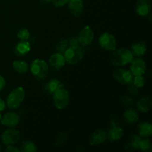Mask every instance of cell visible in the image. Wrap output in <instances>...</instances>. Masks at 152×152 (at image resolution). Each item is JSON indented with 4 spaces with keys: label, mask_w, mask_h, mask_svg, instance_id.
I'll return each mask as SVG.
<instances>
[{
    "label": "cell",
    "mask_w": 152,
    "mask_h": 152,
    "mask_svg": "<svg viewBox=\"0 0 152 152\" xmlns=\"http://www.w3.org/2000/svg\"><path fill=\"white\" fill-rule=\"evenodd\" d=\"M134 59L132 51L127 48L115 49L110 56V62L115 66H124L131 63Z\"/></svg>",
    "instance_id": "cell-1"
},
{
    "label": "cell",
    "mask_w": 152,
    "mask_h": 152,
    "mask_svg": "<svg viewBox=\"0 0 152 152\" xmlns=\"http://www.w3.org/2000/svg\"><path fill=\"white\" fill-rule=\"evenodd\" d=\"M85 49L83 46H70L64 53L65 62L70 65H76L78 64L85 56Z\"/></svg>",
    "instance_id": "cell-2"
},
{
    "label": "cell",
    "mask_w": 152,
    "mask_h": 152,
    "mask_svg": "<svg viewBox=\"0 0 152 152\" xmlns=\"http://www.w3.org/2000/svg\"><path fill=\"white\" fill-rule=\"evenodd\" d=\"M48 70V65L43 59H34L31 65V73L38 81H42L47 77Z\"/></svg>",
    "instance_id": "cell-3"
},
{
    "label": "cell",
    "mask_w": 152,
    "mask_h": 152,
    "mask_svg": "<svg viewBox=\"0 0 152 152\" xmlns=\"http://www.w3.org/2000/svg\"><path fill=\"white\" fill-rule=\"evenodd\" d=\"M25 91L23 88L17 87L13 89L7 98V105L10 109L15 110L19 108L23 102Z\"/></svg>",
    "instance_id": "cell-4"
},
{
    "label": "cell",
    "mask_w": 152,
    "mask_h": 152,
    "mask_svg": "<svg viewBox=\"0 0 152 152\" xmlns=\"http://www.w3.org/2000/svg\"><path fill=\"white\" fill-rule=\"evenodd\" d=\"M53 101L54 106L57 109H64L66 108L70 102V94L68 90L60 88L56 91L53 94Z\"/></svg>",
    "instance_id": "cell-5"
},
{
    "label": "cell",
    "mask_w": 152,
    "mask_h": 152,
    "mask_svg": "<svg viewBox=\"0 0 152 152\" xmlns=\"http://www.w3.org/2000/svg\"><path fill=\"white\" fill-rule=\"evenodd\" d=\"M99 46L102 49L108 51H113L117 49V42L114 35L108 32L103 33L98 39Z\"/></svg>",
    "instance_id": "cell-6"
},
{
    "label": "cell",
    "mask_w": 152,
    "mask_h": 152,
    "mask_svg": "<svg viewBox=\"0 0 152 152\" xmlns=\"http://www.w3.org/2000/svg\"><path fill=\"white\" fill-rule=\"evenodd\" d=\"M113 77L114 80L121 84L128 86L132 83L134 79V75L131 71L123 69V68H117L113 72Z\"/></svg>",
    "instance_id": "cell-7"
},
{
    "label": "cell",
    "mask_w": 152,
    "mask_h": 152,
    "mask_svg": "<svg viewBox=\"0 0 152 152\" xmlns=\"http://www.w3.org/2000/svg\"><path fill=\"white\" fill-rule=\"evenodd\" d=\"M19 138H20L19 131L13 128L4 131L1 137V141L5 145H14L19 141Z\"/></svg>",
    "instance_id": "cell-8"
},
{
    "label": "cell",
    "mask_w": 152,
    "mask_h": 152,
    "mask_svg": "<svg viewBox=\"0 0 152 152\" xmlns=\"http://www.w3.org/2000/svg\"><path fill=\"white\" fill-rule=\"evenodd\" d=\"M65 59L64 55L56 52L50 56L48 65V68H50V71L56 72L62 69L65 66Z\"/></svg>",
    "instance_id": "cell-9"
},
{
    "label": "cell",
    "mask_w": 152,
    "mask_h": 152,
    "mask_svg": "<svg viewBox=\"0 0 152 152\" xmlns=\"http://www.w3.org/2000/svg\"><path fill=\"white\" fill-rule=\"evenodd\" d=\"M77 37H78L80 45L83 46V47H86V46L91 45L94 38V32L91 27L88 25H86L80 31Z\"/></svg>",
    "instance_id": "cell-10"
},
{
    "label": "cell",
    "mask_w": 152,
    "mask_h": 152,
    "mask_svg": "<svg viewBox=\"0 0 152 152\" xmlns=\"http://www.w3.org/2000/svg\"><path fill=\"white\" fill-rule=\"evenodd\" d=\"M1 124L9 128H13L19 124L20 121V117L15 111H8L5 113L1 118Z\"/></svg>",
    "instance_id": "cell-11"
},
{
    "label": "cell",
    "mask_w": 152,
    "mask_h": 152,
    "mask_svg": "<svg viewBox=\"0 0 152 152\" xmlns=\"http://www.w3.org/2000/svg\"><path fill=\"white\" fill-rule=\"evenodd\" d=\"M107 139H108V137H107L106 132L102 129H98L95 130L90 136L89 142L93 146H96V145L103 143L106 141Z\"/></svg>",
    "instance_id": "cell-12"
},
{
    "label": "cell",
    "mask_w": 152,
    "mask_h": 152,
    "mask_svg": "<svg viewBox=\"0 0 152 152\" xmlns=\"http://www.w3.org/2000/svg\"><path fill=\"white\" fill-rule=\"evenodd\" d=\"M131 63L132 65L130 66V71L134 76L143 75L146 71V63L142 59H139V58L135 59H134V60Z\"/></svg>",
    "instance_id": "cell-13"
},
{
    "label": "cell",
    "mask_w": 152,
    "mask_h": 152,
    "mask_svg": "<svg viewBox=\"0 0 152 152\" xmlns=\"http://www.w3.org/2000/svg\"><path fill=\"white\" fill-rule=\"evenodd\" d=\"M68 7L70 13L76 17L81 16L84 10V4L83 0H69Z\"/></svg>",
    "instance_id": "cell-14"
},
{
    "label": "cell",
    "mask_w": 152,
    "mask_h": 152,
    "mask_svg": "<svg viewBox=\"0 0 152 152\" xmlns=\"http://www.w3.org/2000/svg\"><path fill=\"white\" fill-rule=\"evenodd\" d=\"M135 10L139 16H147L151 11V0H137Z\"/></svg>",
    "instance_id": "cell-15"
},
{
    "label": "cell",
    "mask_w": 152,
    "mask_h": 152,
    "mask_svg": "<svg viewBox=\"0 0 152 152\" xmlns=\"http://www.w3.org/2000/svg\"><path fill=\"white\" fill-rule=\"evenodd\" d=\"M64 85L57 79H51L43 87V91L48 95H53L56 91L62 88Z\"/></svg>",
    "instance_id": "cell-16"
},
{
    "label": "cell",
    "mask_w": 152,
    "mask_h": 152,
    "mask_svg": "<svg viewBox=\"0 0 152 152\" xmlns=\"http://www.w3.org/2000/svg\"><path fill=\"white\" fill-rule=\"evenodd\" d=\"M123 118L126 124L134 125L139 120V114L135 109L129 108L123 113Z\"/></svg>",
    "instance_id": "cell-17"
},
{
    "label": "cell",
    "mask_w": 152,
    "mask_h": 152,
    "mask_svg": "<svg viewBox=\"0 0 152 152\" xmlns=\"http://www.w3.org/2000/svg\"><path fill=\"white\" fill-rule=\"evenodd\" d=\"M123 136V129L120 126H110V129L107 133L108 139L111 142H115L121 139Z\"/></svg>",
    "instance_id": "cell-18"
},
{
    "label": "cell",
    "mask_w": 152,
    "mask_h": 152,
    "mask_svg": "<svg viewBox=\"0 0 152 152\" xmlns=\"http://www.w3.org/2000/svg\"><path fill=\"white\" fill-rule=\"evenodd\" d=\"M152 106V101L148 96H142L137 102V108L140 112L147 113Z\"/></svg>",
    "instance_id": "cell-19"
},
{
    "label": "cell",
    "mask_w": 152,
    "mask_h": 152,
    "mask_svg": "<svg viewBox=\"0 0 152 152\" xmlns=\"http://www.w3.org/2000/svg\"><path fill=\"white\" fill-rule=\"evenodd\" d=\"M147 50V45L144 42H137L132 45V53L134 56L140 57L143 56Z\"/></svg>",
    "instance_id": "cell-20"
},
{
    "label": "cell",
    "mask_w": 152,
    "mask_h": 152,
    "mask_svg": "<svg viewBox=\"0 0 152 152\" xmlns=\"http://www.w3.org/2000/svg\"><path fill=\"white\" fill-rule=\"evenodd\" d=\"M137 131L142 137H150L152 134V125L148 122H142L138 124Z\"/></svg>",
    "instance_id": "cell-21"
},
{
    "label": "cell",
    "mask_w": 152,
    "mask_h": 152,
    "mask_svg": "<svg viewBox=\"0 0 152 152\" xmlns=\"http://www.w3.org/2000/svg\"><path fill=\"white\" fill-rule=\"evenodd\" d=\"M31 46L29 42L28 41H21L20 42L17 43L15 46L14 53L17 56H24L31 51Z\"/></svg>",
    "instance_id": "cell-22"
},
{
    "label": "cell",
    "mask_w": 152,
    "mask_h": 152,
    "mask_svg": "<svg viewBox=\"0 0 152 152\" xmlns=\"http://www.w3.org/2000/svg\"><path fill=\"white\" fill-rule=\"evenodd\" d=\"M141 140H142V137L140 136L139 134H133L130 137L129 142L125 145V148L129 151L139 149V144Z\"/></svg>",
    "instance_id": "cell-23"
},
{
    "label": "cell",
    "mask_w": 152,
    "mask_h": 152,
    "mask_svg": "<svg viewBox=\"0 0 152 152\" xmlns=\"http://www.w3.org/2000/svg\"><path fill=\"white\" fill-rule=\"evenodd\" d=\"M13 68L16 72L19 74H25L28 71V65L25 61L16 60L13 62Z\"/></svg>",
    "instance_id": "cell-24"
},
{
    "label": "cell",
    "mask_w": 152,
    "mask_h": 152,
    "mask_svg": "<svg viewBox=\"0 0 152 152\" xmlns=\"http://www.w3.org/2000/svg\"><path fill=\"white\" fill-rule=\"evenodd\" d=\"M37 151L35 143L31 140H25L21 143L20 151L22 152H34Z\"/></svg>",
    "instance_id": "cell-25"
},
{
    "label": "cell",
    "mask_w": 152,
    "mask_h": 152,
    "mask_svg": "<svg viewBox=\"0 0 152 152\" xmlns=\"http://www.w3.org/2000/svg\"><path fill=\"white\" fill-rule=\"evenodd\" d=\"M70 47L69 41H68V39L67 38H62L59 40L57 42L56 46V52L58 53H60L62 54H64V53L65 52V50Z\"/></svg>",
    "instance_id": "cell-26"
},
{
    "label": "cell",
    "mask_w": 152,
    "mask_h": 152,
    "mask_svg": "<svg viewBox=\"0 0 152 152\" xmlns=\"http://www.w3.org/2000/svg\"><path fill=\"white\" fill-rule=\"evenodd\" d=\"M139 149L142 151H151L152 150V143L149 139L146 137V139H142L139 144Z\"/></svg>",
    "instance_id": "cell-27"
},
{
    "label": "cell",
    "mask_w": 152,
    "mask_h": 152,
    "mask_svg": "<svg viewBox=\"0 0 152 152\" xmlns=\"http://www.w3.org/2000/svg\"><path fill=\"white\" fill-rule=\"evenodd\" d=\"M120 103L122 105L126 107V108H129L132 107L134 105V99L131 96L129 95H123L120 97Z\"/></svg>",
    "instance_id": "cell-28"
},
{
    "label": "cell",
    "mask_w": 152,
    "mask_h": 152,
    "mask_svg": "<svg viewBox=\"0 0 152 152\" xmlns=\"http://www.w3.org/2000/svg\"><path fill=\"white\" fill-rule=\"evenodd\" d=\"M31 34L30 31L27 28H21L17 33V37L21 41H28L30 39Z\"/></svg>",
    "instance_id": "cell-29"
},
{
    "label": "cell",
    "mask_w": 152,
    "mask_h": 152,
    "mask_svg": "<svg viewBox=\"0 0 152 152\" xmlns=\"http://www.w3.org/2000/svg\"><path fill=\"white\" fill-rule=\"evenodd\" d=\"M132 84L134 85L137 88H142L145 84V77H142V75L139 76H134L133 81H132Z\"/></svg>",
    "instance_id": "cell-30"
},
{
    "label": "cell",
    "mask_w": 152,
    "mask_h": 152,
    "mask_svg": "<svg viewBox=\"0 0 152 152\" xmlns=\"http://www.w3.org/2000/svg\"><path fill=\"white\" fill-rule=\"evenodd\" d=\"M67 137H68V134H67L66 132H62L58 134L56 140H55V145L56 147H59L60 145H62L65 142V141L66 140Z\"/></svg>",
    "instance_id": "cell-31"
},
{
    "label": "cell",
    "mask_w": 152,
    "mask_h": 152,
    "mask_svg": "<svg viewBox=\"0 0 152 152\" xmlns=\"http://www.w3.org/2000/svg\"><path fill=\"white\" fill-rule=\"evenodd\" d=\"M127 90L129 91V93L132 96H137V95L139 94V88H137V86H135L134 85L131 83V84L128 85Z\"/></svg>",
    "instance_id": "cell-32"
},
{
    "label": "cell",
    "mask_w": 152,
    "mask_h": 152,
    "mask_svg": "<svg viewBox=\"0 0 152 152\" xmlns=\"http://www.w3.org/2000/svg\"><path fill=\"white\" fill-rule=\"evenodd\" d=\"M68 1H69V0H52L53 5L56 7H62V6L68 4Z\"/></svg>",
    "instance_id": "cell-33"
},
{
    "label": "cell",
    "mask_w": 152,
    "mask_h": 152,
    "mask_svg": "<svg viewBox=\"0 0 152 152\" xmlns=\"http://www.w3.org/2000/svg\"><path fill=\"white\" fill-rule=\"evenodd\" d=\"M69 41V44L70 46H77L80 45V42H79L78 40V37H73L71 38H70L68 39Z\"/></svg>",
    "instance_id": "cell-34"
},
{
    "label": "cell",
    "mask_w": 152,
    "mask_h": 152,
    "mask_svg": "<svg viewBox=\"0 0 152 152\" xmlns=\"http://www.w3.org/2000/svg\"><path fill=\"white\" fill-rule=\"evenodd\" d=\"M120 126L118 118L115 116H112L111 117V120H110V126Z\"/></svg>",
    "instance_id": "cell-35"
},
{
    "label": "cell",
    "mask_w": 152,
    "mask_h": 152,
    "mask_svg": "<svg viewBox=\"0 0 152 152\" xmlns=\"http://www.w3.org/2000/svg\"><path fill=\"white\" fill-rule=\"evenodd\" d=\"M4 151L7 152H20V149L17 148L16 147L13 146V145H7Z\"/></svg>",
    "instance_id": "cell-36"
},
{
    "label": "cell",
    "mask_w": 152,
    "mask_h": 152,
    "mask_svg": "<svg viewBox=\"0 0 152 152\" xmlns=\"http://www.w3.org/2000/svg\"><path fill=\"white\" fill-rule=\"evenodd\" d=\"M5 86H6L5 79H4L2 76L0 75V92L4 88Z\"/></svg>",
    "instance_id": "cell-37"
},
{
    "label": "cell",
    "mask_w": 152,
    "mask_h": 152,
    "mask_svg": "<svg viewBox=\"0 0 152 152\" xmlns=\"http://www.w3.org/2000/svg\"><path fill=\"white\" fill-rule=\"evenodd\" d=\"M6 108V103L1 97H0V112L4 111Z\"/></svg>",
    "instance_id": "cell-38"
},
{
    "label": "cell",
    "mask_w": 152,
    "mask_h": 152,
    "mask_svg": "<svg viewBox=\"0 0 152 152\" xmlns=\"http://www.w3.org/2000/svg\"><path fill=\"white\" fill-rule=\"evenodd\" d=\"M40 1H41V3H42V4H49V3L51 2L52 0H40Z\"/></svg>",
    "instance_id": "cell-39"
},
{
    "label": "cell",
    "mask_w": 152,
    "mask_h": 152,
    "mask_svg": "<svg viewBox=\"0 0 152 152\" xmlns=\"http://www.w3.org/2000/svg\"><path fill=\"white\" fill-rule=\"evenodd\" d=\"M1 114H0V120H1Z\"/></svg>",
    "instance_id": "cell-40"
},
{
    "label": "cell",
    "mask_w": 152,
    "mask_h": 152,
    "mask_svg": "<svg viewBox=\"0 0 152 152\" xmlns=\"http://www.w3.org/2000/svg\"><path fill=\"white\" fill-rule=\"evenodd\" d=\"M1 151V145H0V151Z\"/></svg>",
    "instance_id": "cell-41"
}]
</instances>
